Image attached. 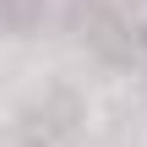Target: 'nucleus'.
Returning <instances> with one entry per match:
<instances>
[{"label":"nucleus","mask_w":147,"mask_h":147,"mask_svg":"<svg viewBox=\"0 0 147 147\" xmlns=\"http://www.w3.org/2000/svg\"><path fill=\"white\" fill-rule=\"evenodd\" d=\"M44 11H49V0H0V33L22 38V33H33L44 22Z\"/></svg>","instance_id":"nucleus-1"},{"label":"nucleus","mask_w":147,"mask_h":147,"mask_svg":"<svg viewBox=\"0 0 147 147\" xmlns=\"http://www.w3.org/2000/svg\"><path fill=\"white\" fill-rule=\"evenodd\" d=\"M136 49H142V71H147V16H142V27H136Z\"/></svg>","instance_id":"nucleus-2"}]
</instances>
